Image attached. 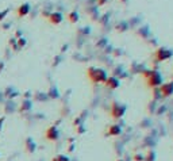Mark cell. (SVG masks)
<instances>
[{"label": "cell", "instance_id": "obj_1", "mask_svg": "<svg viewBox=\"0 0 173 161\" xmlns=\"http://www.w3.org/2000/svg\"><path fill=\"white\" fill-rule=\"evenodd\" d=\"M158 60H165V58H168V56H170V52H166V50H160L158 52Z\"/></svg>", "mask_w": 173, "mask_h": 161}, {"label": "cell", "instance_id": "obj_2", "mask_svg": "<svg viewBox=\"0 0 173 161\" xmlns=\"http://www.w3.org/2000/svg\"><path fill=\"white\" fill-rule=\"evenodd\" d=\"M170 88L173 89V84H168V85H165V87H164V89H162V92L165 95H169V94H170Z\"/></svg>", "mask_w": 173, "mask_h": 161}]
</instances>
